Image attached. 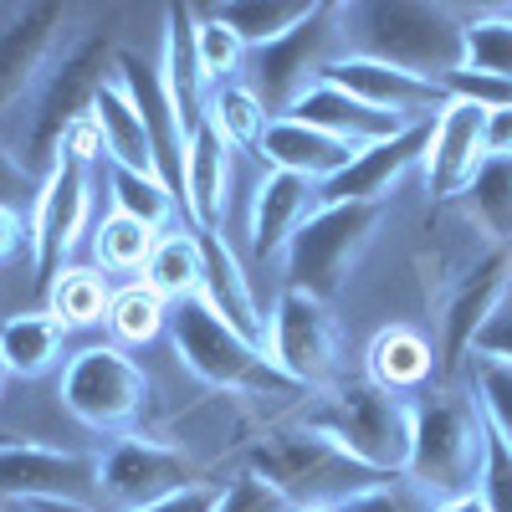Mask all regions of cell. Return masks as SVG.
<instances>
[{
  "mask_svg": "<svg viewBox=\"0 0 512 512\" xmlns=\"http://www.w3.org/2000/svg\"><path fill=\"white\" fill-rule=\"evenodd\" d=\"M487 441H492V431L477 410V395L436 384V390H425L420 405H415L410 461H405L400 477L431 502L472 497L477 482H482V466H487Z\"/></svg>",
  "mask_w": 512,
  "mask_h": 512,
  "instance_id": "3957f363",
  "label": "cell"
},
{
  "mask_svg": "<svg viewBox=\"0 0 512 512\" xmlns=\"http://www.w3.org/2000/svg\"><path fill=\"white\" fill-rule=\"evenodd\" d=\"M26 512H98L93 502H67V497H47V502H26Z\"/></svg>",
  "mask_w": 512,
  "mask_h": 512,
  "instance_id": "c3c4849f",
  "label": "cell"
},
{
  "mask_svg": "<svg viewBox=\"0 0 512 512\" xmlns=\"http://www.w3.org/2000/svg\"><path fill=\"white\" fill-rule=\"evenodd\" d=\"M144 282L164 297V303H185V297H200V231H164L149 267H144Z\"/></svg>",
  "mask_w": 512,
  "mask_h": 512,
  "instance_id": "f1b7e54d",
  "label": "cell"
},
{
  "mask_svg": "<svg viewBox=\"0 0 512 512\" xmlns=\"http://www.w3.org/2000/svg\"><path fill=\"white\" fill-rule=\"evenodd\" d=\"M216 512H292L287 497L277 487H267L256 472H236L226 487H221V502Z\"/></svg>",
  "mask_w": 512,
  "mask_h": 512,
  "instance_id": "60d3db41",
  "label": "cell"
},
{
  "mask_svg": "<svg viewBox=\"0 0 512 512\" xmlns=\"http://www.w3.org/2000/svg\"><path fill=\"white\" fill-rule=\"evenodd\" d=\"M67 349V323L52 313H16L0 328V359L16 379H36L47 374Z\"/></svg>",
  "mask_w": 512,
  "mask_h": 512,
  "instance_id": "4316f807",
  "label": "cell"
},
{
  "mask_svg": "<svg viewBox=\"0 0 512 512\" xmlns=\"http://www.w3.org/2000/svg\"><path fill=\"white\" fill-rule=\"evenodd\" d=\"M318 210V185L282 175V169H267L262 185L251 195V216H246V236H251V256L267 262V256H282L287 241L297 236L308 216Z\"/></svg>",
  "mask_w": 512,
  "mask_h": 512,
  "instance_id": "44dd1931",
  "label": "cell"
},
{
  "mask_svg": "<svg viewBox=\"0 0 512 512\" xmlns=\"http://www.w3.org/2000/svg\"><path fill=\"white\" fill-rule=\"evenodd\" d=\"M472 359L512 364V282H507V292H502V303L492 308V318L482 323V333L472 338Z\"/></svg>",
  "mask_w": 512,
  "mask_h": 512,
  "instance_id": "ee69618b",
  "label": "cell"
},
{
  "mask_svg": "<svg viewBox=\"0 0 512 512\" xmlns=\"http://www.w3.org/2000/svg\"><path fill=\"white\" fill-rule=\"evenodd\" d=\"M200 482L195 461L180 446L144 441V436H118L108 451H98V497L103 512H139L169 492Z\"/></svg>",
  "mask_w": 512,
  "mask_h": 512,
  "instance_id": "8fae6325",
  "label": "cell"
},
{
  "mask_svg": "<svg viewBox=\"0 0 512 512\" xmlns=\"http://www.w3.org/2000/svg\"><path fill=\"white\" fill-rule=\"evenodd\" d=\"M21 241H26V221L11 216V210H0V262H6V256H16Z\"/></svg>",
  "mask_w": 512,
  "mask_h": 512,
  "instance_id": "7dc6e473",
  "label": "cell"
},
{
  "mask_svg": "<svg viewBox=\"0 0 512 512\" xmlns=\"http://www.w3.org/2000/svg\"><path fill=\"white\" fill-rule=\"evenodd\" d=\"M466 67L512 82V16L502 6L466 21Z\"/></svg>",
  "mask_w": 512,
  "mask_h": 512,
  "instance_id": "8d00e7d4",
  "label": "cell"
},
{
  "mask_svg": "<svg viewBox=\"0 0 512 512\" xmlns=\"http://www.w3.org/2000/svg\"><path fill=\"white\" fill-rule=\"evenodd\" d=\"M323 82H333V88L354 93L359 103H369V108H379V113H395V118H405V123H431V118L451 103L441 82H425V77L400 72V67H390V62H369V57H349V52L328 62Z\"/></svg>",
  "mask_w": 512,
  "mask_h": 512,
  "instance_id": "d6986e66",
  "label": "cell"
},
{
  "mask_svg": "<svg viewBox=\"0 0 512 512\" xmlns=\"http://www.w3.org/2000/svg\"><path fill=\"white\" fill-rule=\"evenodd\" d=\"M0 512H6V502H0Z\"/></svg>",
  "mask_w": 512,
  "mask_h": 512,
  "instance_id": "db71d44e",
  "label": "cell"
},
{
  "mask_svg": "<svg viewBox=\"0 0 512 512\" xmlns=\"http://www.w3.org/2000/svg\"><path fill=\"white\" fill-rule=\"evenodd\" d=\"M88 221H93V169L62 159L52 175L41 180L36 210H31V221H26L36 287H52L62 277V262L72 256V246L82 241Z\"/></svg>",
  "mask_w": 512,
  "mask_h": 512,
  "instance_id": "7c38bea8",
  "label": "cell"
},
{
  "mask_svg": "<svg viewBox=\"0 0 512 512\" xmlns=\"http://www.w3.org/2000/svg\"><path fill=\"white\" fill-rule=\"evenodd\" d=\"M113 57L118 52L103 36H82L77 47L57 52V62L47 67V77H41V88L31 93L26 118H21V164L36 180H47L62 164V144L72 128L82 118H93L98 93L113 82Z\"/></svg>",
  "mask_w": 512,
  "mask_h": 512,
  "instance_id": "277c9868",
  "label": "cell"
},
{
  "mask_svg": "<svg viewBox=\"0 0 512 512\" xmlns=\"http://www.w3.org/2000/svg\"><path fill=\"white\" fill-rule=\"evenodd\" d=\"M216 502H221V487L216 482H190L180 492H169V497L139 507V512H216Z\"/></svg>",
  "mask_w": 512,
  "mask_h": 512,
  "instance_id": "f6af8a7d",
  "label": "cell"
},
{
  "mask_svg": "<svg viewBox=\"0 0 512 512\" xmlns=\"http://www.w3.org/2000/svg\"><path fill=\"white\" fill-rule=\"evenodd\" d=\"M36 195H41V180H36L31 169L21 164V154L0 149V210H11V216L31 221V210H36Z\"/></svg>",
  "mask_w": 512,
  "mask_h": 512,
  "instance_id": "b9f144b4",
  "label": "cell"
},
{
  "mask_svg": "<svg viewBox=\"0 0 512 512\" xmlns=\"http://www.w3.org/2000/svg\"><path fill=\"white\" fill-rule=\"evenodd\" d=\"M267 169H282V175H297V180H313V185H328L338 169H349V159L359 149H349L344 139L323 134V128H308L297 118H272L262 144H256Z\"/></svg>",
  "mask_w": 512,
  "mask_h": 512,
  "instance_id": "603a6c76",
  "label": "cell"
},
{
  "mask_svg": "<svg viewBox=\"0 0 512 512\" xmlns=\"http://www.w3.org/2000/svg\"><path fill=\"white\" fill-rule=\"evenodd\" d=\"M205 118L216 123V134L231 144V149H256L267 134L272 113L262 108L246 82H221V88H210V103H205Z\"/></svg>",
  "mask_w": 512,
  "mask_h": 512,
  "instance_id": "e575fe53",
  "label": "cell"
},
{
  "mask_svg": "<svg viewBox=\"0 0 512 512\" xmlns=\"http://www.w3.org/2000/svg\"><path fill=\"white\" fill-rule=\"evenodd\" d=\"M98 492V456L88 451H62V446H31L6 441L0 446V502H88Z\"/></svg>",
  "mask_w": 512,
  "mask_h": 512,
  "instance_id": "2e32d148",
  "label": "cell"
},
{
  "mask_svg": "<svg viewBox=\"0 0 512 512\" xmlns=\"http://www.w3.org/2000/svg\"><path fill=\"white\" fill-rule=\"evenodd\" d=\"M93 123H98V134H103V154H108V164H118V169H139V175H154L149 134H144V123H139L134 103H128V93L118 88V77L98 93V103H93Z\"/></svg>",
  "mask_w": 512,
  "mask_h": 512,
  "instance_id": "83f0119b",
  "label": "cell"
},
{
  "mask_svg": "<svg viewBox=\"0 0 512 512\" xmlns=\"http://www.w3.org/2000/svg\"><path fill=\"white\" fill-rule=\"evenodd\" d=\"M246 472H256L267 487H277L287 497V507H338L369 487H379L384 477L359 466L354 456H344L333 441L303 431H272L267 441H256L246 451Z\"/></svg>",
  "mask_w": 512,
  "mask_h": 512,
  "instance_id": "5b68a950",
  "label": "cell"
},
{
  "mask_svg": "<svg viewBox=\"0 0 512 512\" xmlns=\"http://www.w3.org/2000/svg\"><path fill=\"white\" fill-rule=\"evenodd\" d=\"M226 195H231V144L205 118L185 144V221H190V231H221Z\"/></svg>",
  "mask_w": 512,
  "mask_h": 512,
  "instance_id": "cb8c5ba5",
  "label": "cell"
},
{
  "mask_svg": "<svg viewBox=\"0 0 512 512\" xmlns=\"http://www.w3.org/2000/svg\"><path fill=\"white\" fill-rule=\"evenodd\" d=\"M6 379H11V369H6V359H0V390H6Z\"/></svg>",
  "mask_w": 512,
  "mask_h": 512,
  "instance_id": "f907efd6",
  "label": "cell"
},
{
  "mask_svg": "<svg viewBox=\"0 0 512 512\" xmlns=\"http://www.w3.org/2000/svg\"><path fill=\"white\" fill-rule=\"evenodd\" d=\"M477 497L487 502V512H512V446L497 436L487 441V466H482Z\"/></svg>",
  "mask_w": 512,
  "mask_h": 512,
  "instance_id": "7bdbcfd3",
  "label": "cell"
},
{
  "mask_svg": "<svg viewBox=\"0 0 512 512\" xmlns=\"http://www.w3.org/2000/svg\"><path fill=\"white\" fill-rule=\"evenodd\" d=\"M205 16H216L226 31L241 36L246 52H256V47H272V41H282L292 26H303V21L313 16V6H282V0L256 6V0H231V6H205Z\"/></svg>",
  "mask_w": 512,
  "mask_h": 512,
  "instance_id": "1f68e13d",
  "label": "cell"
},
{
  "mask_svg": "<svg viewBox=\"0 0 512 512\" xmlns=\"http://www.w3.org/2000/svg\"><path fill=\"white\" fill-rule=\"evenodd\" d=\"M52 297V318H62L67 328H93V323H108V308H113V287L98 267H62V277L47 287Z\"/></svg>",
  "mask_w": 512,
  "mask_h": 512,
  "instance_id": "d6a6232c",
  "label": "cell"
},
{
  "mask_svg": "<svg viewBox=\"0 0 512 512\" xmlns=\"http://www.w3.org/2000/svg\"><path fill=\"white\" fill-rule=\"evenodd\" d=\"M344 52L390 62L425 82H446L466 67V21L456 6H420V0H364L338 6Z\"/></svg>",
  "mask_w": 512,
  "mask_h": 512,
  "instance_id": "6da1fadb",
  "label": "cell"
},
{
  "mask_svg": "<svg viewBox=\"0 0 512 512\" xmlns=\"http://www.w3.org/2000/svg\"><path fill=\"white\" fill-rule=\"evenodd\" d=\"M333 57H344L338 6H313V16L303 26H292L282 41L246 52V88L262 98V108L272 118H287L292 103L303 98L313 82H323Z\"/></svg>",
  "mask_w": 512,
  "mask_h": 512,
  "instance_id": "9c48e42d",
  "label": "cell"
},
{
  "mask_svg": "<svg viewBox=\"0 0 512 512\" xmlns=\"http://www.w3.org/2000/svg\"><path fill=\"white\" fill-rule=\"evenodd\" d=\"M267 359L303 390H328L338 379V323L333 308L308 292L282 287L267 318Z\"/></svg>",
  "mask_w": 512,
  "mask_h": 512,
  "instance_id": "30bf717a",
  "label": "cell"
},
{
  "mask_svg": "<svg viewBox=\"0 0 512 512\" xmlns=\"http://www.w3.org/2000/svg\"><path fill=\"white\" fill-rule=\"evenodd\" d=\"M472 395H477V410L487 420V431L512 446V364L472 359Z\"/></svg>",
  "mask_w": 512,
  "mask_h": 512,
  "instance_id": "74e56055",
  "label": "cell"
},
{
  "mask_svg": "<svg viewBox=\"0 0 512 512\" xmlns=\"http://www.w3.org/2000/svg\"><path fill=\"white\" fill-rule=\"evenodd\" d=\"M369 379L384 384L390 395H420V390H431V384L441 379V359H436V344L425 338L420 328L410 323H390V328H379L369 338Z\"/></svg>",
  "mask_w": 512,
  "mask_h": 512,
  "instance_id": "d4e9b609",
  "label": "cell"
},
{
  "mask_svg": "<svg viewBox=\"0 0 512 512\" xmlns=\"http://www.w3.org/2000/svg\"><path fill=\"white\" fill-rule=\"evenodd\" d=\"M195 21L200 11L195 6H169L164 11V88L175 98V113L185 123V134L205 123V103H210V82L200 77V57H195Z\"/></svg>",
  "mask_w": 512,
  "mask_h": 512,
  "instance_id": "484cf974",
  "label": "cell"
},
{
  "mask_svg": "<svg viewBox=\"0 0 512 512\" xmlns=\"http://www.w3.org/2000/svg\"><path fill=\"white\" fill-rule=\"evenodd\" d=\"M466 205L492 246H512V159H487L466 190Z\"/></svg>",
  "mask_w": 512,
  "mask_h": 512,
  "instance_id": "d590c367",
  "label": "cell"
},
{
  "mask_svg": "<svg viewBox=\"0 0 512 512\" xmlns=\"http://www.w3.org/2000/svg\"><path fill=\"white\" fill-rule=\"evenodd\" d=\"M333 512H436V502L425 492H415L405 477H384L379 487H369V492H359L349 502H338Z\"/></svg>",
  "mask_w": 512,
  "mask_h": 512,
  "instance_id": "ab89813d",
  "label": "cell"
},
{
  "mask_svg": "<svg viewBox=\"0 0 512 512\" xmlns=\"http://www.w3.org/2000/svg\"><path fill=\"white\" fill-rule=\"evenodd\" d=\"M169 344H175V359L210 390H236V395H292L303 384H292L262 349L246 344V338L216 318L200 297H185V303L169 308Z\"/></svg>",
  "mask_w": 512,
  "mask_h": 512,
  "instance_id": "8992f818",
  "label": "cell"
},
{
  "mask_svg": "<svg viewBox=\"0 0 512 512\" xmlns=\"http://www.w3.org/2000/svg\"><path fill=\"white\" fill-rule=\"evenodd\" d=\"M169 308H175V303H164L149 282L118 287L113 292V308H108L113 344L118 349H144V344H154V338H164L169 333Z\"/></svg>",
  "mask_w": 512,
  "mask_h": 512,
  "instance_id": "f546056e",
  "label": "cell"
},
{
  "mask_svg": "<svg viewBox=\"0 0 512 512\" xmlns=\"http://www.w3.org/2000/svg\"><path fill=\"white\" fill-rule=\"evenodd\" d=\"M379 221H384V205H318L282 251L287 287L318 297V303H333L344 292L359 251L379 231Z\"/></svg>",
  "mask_w": 512,
  "mask_h": 512,
  "instance_id": "52a82bcc",
  "label": "cell"
},
{
  "mask_svg": "<svg viewBox=\"0 0 512 512\" xmlns=\"http://www.w3.org/2000/svg\"><path fill=\"white\" fill-rule=\"evenodd\" d=\"M482 134H487V108L477 103H446L436 118H431V144H425V195L431 200H456L472 190L477 169L487 164V149H482Z\"/></svg>",
  "mask_w": 512,
  "mask_h": 512,
  "instance_id": "e0dca14e",
  "label": "cell"
},
{
  "mask_svg": "<svg viewBox=\"0 0 512 512\" xmlns=\"http://www.w3.org/2000/svg\"><path fill=\"white\" fill-rule=\"evenodd\" d=\"M200 303L226 318L246 344H256L267 354V318L256 308L251 277L241 272V256L231 251V241L221 231H200Z\"/></svg>",
  "mask_w": 512,
  "mask_h": 512,
  "instance_id": "ffe728a7",
  "label": "cell"
},
{
  "mask_svg": "<svg viewBox=\"0 0 512 512\" xmlns=\"http://www.w3.org/2000/svg\"><path fill=\"white\" fill-rule=\"evenodd\" d=\"M303 431L333 441L344 456L379 477H400L410 461V425L415 405L405 395H390L369 374H338L328 390H318L303 410Z\"/></svg>",
  "mask_w": 512,
  "mask_h": 512,
  "instance_id": "7a4b0ae2",
  "label": "cell"
},
{
  "mask_svg": "<svg viewBox=\"0 0 512 512\" xmlns=\"http://www.w3.org/2000/svg\"><path fill=\"white\" fill-rule=\"evenodd\" d=\"M154 246H159V231H149L144 221L118 216V210L93 226V262H98V272H118V277H134L139 272L144 277Z\"/></svg>",
  "mask_w": 512,
  "mask_h": 512,
  "instance_id": "836d02e7",
  "label": "cell"
},
{
  "mask_svg": "<svg viewBox=\"0 0 512 512\" xmlns=\"http://www.w3.org/2000/svg\"><path fill=\"white\" fill-rule=\"evenodd\" d=\"M502 11H507V16H512V6H502Z\"/></svg>",
  "mask_w": 512,
  "mask_h": 512,
  "instance_id": "f5cc1de1",
  "label": "cell"
},
{
  "mask_svg": "<svg viewBox=\"0 0 512 512\" xmlns=\"http://www.w3.org/2000/svg\"><path fill=\"white\" fill-rule=\"evenodd\" d=\"M287 118L308 123V128H323V134L344 139L349 149L384 144V139H395V134H405V128H410L405 118H395V113H379V108L359 103L354 93L333 88V82H313V88L292 103V113H287Z\"/></svg>",
  "mask_w": 512,
  "mask_h": 512,
  "instance_id": "7402d4cb",
  "label": "cell"
},
{
  "mask_svg": "<svg viewBox=\"0 0 512 512\" xmlns=\"http://www.w3.org/2000/svg\"><path fill=\"white\" fill-rule=\"evenodd\" d=\"M108 195H113V210L128 221H144L149 231H169V221L180 216V200L169 195V185L159 175H139V169H118L108 164Z\"/></svg>",
  "mask_w": 512,
  "mask_h": 512,
  "instance_id": "4dcf8cb0",
  "label": "cell"
},
{
  "mask_svg": "<svg viewBox=\"0 0 512 512\" xmlns=\"http://www.w3.org/2000/svg\"><path fill=\"white\" fill-rule=\"evenodd\" d=\"M62 26H67V6H52V0L21 6L6 26H0V128H6V118L16 108L31 103L47 67L57 62Z\"/></svg>",
  "mask_w": 512,
  "mask_h": 512,
  "instance_id": "9a60e30c",
  "label": "cell"
},
{
  "mask_svg": "<svg viewBox=\"0 0 512 512\" xmlns=\"http://www.w3.org/2000/svg\"><path fill=\"white\" fill-rule=\"evenodd\" d=\"M487 159H512V108L487 113V134H482Z\"/></svg>",
  "mask_w": 512,
  "mask_h": 512,
  "instance_id": "bcb514c9",
  "label": "cell"
},
{
  "mask_svg": "<svg viewBox=\"0 0 512 512\" xmlns=\"http://www.w3.org/2000/svg\"><path fill=\"white\" fill-rule=\"evenodd\" d=\"M292 512H333V507H292Z\"/></svg>",
  "mask_w": 512,
  "mask_h": 512,
  "instance_id": "816d5d0a",
  "label": "cell"
},
{
  "mask_svg": "<svg viewBox=\"0 0 512 512\" xmlns=\"http://www.w3.org/2000/svg\"><path fill=\"white\" fill-rule=\"evenodd\" d=\"M195 57H200V77L210 82V88H221V82H236L241 62H246V47H241V36L226 31L216 16H205L195 21Z\"/></svg>",
  "mask_w": 512,
  "mask_h": 512,
  "instance_id": "f35d334b",
  "label": "cell"
},
{
  "mask_svg": "<svg viewBox=\"0 0 512 512\" xmlns=\"http://www.w3.org/2000/svg\"><path fill=\"white\" fill-rule=\"evenodd\" d=\"M113 77H118V88L128 93V103H134L144 134H149L154 175L169 185V195L185 205V144H190V134H185V123L175 113V98H169V88H164V67L149 62L144 52H134V47H118Z\"/></svg>",
  "mask_w": 512,
  "mask_h": 512,
  "instance_id": "4fadbf2b",
  "label": "cell"
},
{
  "mask_svg": "<svg viewBox=\"0 0 512 512\" xmlns=\"http://www.w3.org/2000/svg\"><path fill=\"white\" fill-rule=\"evenodd\" d=\"M436 512H487V502L472 492V497H451V502H436Z\"/></svg>",
  "mask_w": 512,
  "mask_h": 512,
  "instance_id": "681fc988",
  "label": "cell"
},
{
  "mask_svg": "<svg viewBox=\"0 0 512 512\" xmlns=\"http://www.w3.org/2000/svg\"><path fill=\"white\" fill-rule=\"evenodd\" d=\"M425 144H431V123H410L405 134L359 149L349 169L318 185V205H390L395 185L425 159Z\"/></svg>",
  "mask_w": 512,
  "mask_h": 512,
  "instance_id": "ac0fdd59",
  "label": "cell"
},
{
  "mask_svg": "<svg viewBox=\"0 0 512 512\" xmlns=\"http://www.w3.org/2000/svg\"><path fill=\"white\" fill-rule=\"evenodd\" d=\"M57 395L72 420L98 436H128L149 410V374L118 344H93L67 359Z\"/></svg>",
  "mask_w": 512,
  "mask_h": 512,
  "instance_id": "ba28073f",
  "label": "cell"
},
{
  "mask_svg": "<svg viewBox=\"0 0 512 512\" xmlns=\"http://www.w3.org/2000/svg\"><path fill=\"white\" fill-rule=\"evenodd\" d=\"M507 282H512V246H487L477 262L451 282L446 303H441V323H436L441 379H451L466 359H472V338L482 333V323L502 303Z\"/></svg>",
  "mask_w": 512,
  "mask_h": 512,
  "instance_id": "5bb4252c",
  "label": "cell"
}]
</instances>
